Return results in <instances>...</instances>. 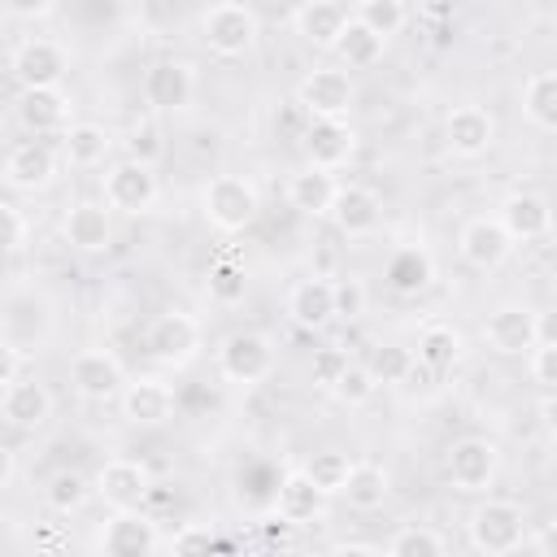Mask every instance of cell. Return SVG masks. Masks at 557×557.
Segmentation results:
<instances>
[{
    "instance_id": "obj_18",
    "label": "cell",
    "mask_w": 557,
    "mask_h": 557,
    "mask_svg": "<svg viewBox=\"0 0 557 557\" xmlns=\"http://www.w3.org/2000/svg\"><path fill=\"white\" fill-rule=\"evenodd\" d=\"M13 109H17L22 131H30V135H61L70 126L74 100L61 87H22Z\"/></svg>"
},
{
    "instance_id": "obj_48",
    "label": "cell",
    "mask_w": 557,
    "mask_h": 557,
    "mask_svg": "<svg viewBox=\"0 0 557 557\" xmlns=\"http://www.w3.org/2000/svg\"><path fill=\"white\" fill-rule=\"evenodd\" d=\"M52 4H57V0H4V9H9L13 17H22V22H39V17H48Z\"/></svg>"
},
{
    "instance_id": "obj_1",
    "label": "cell",
    "mask_w": 557,
    "mask_h": 557,
    "mask_svg": "<svg viewBox=\"0 0 557 557\" xmlns=\"http://www.w3.org/2000/svg\"><path fill=\"white\" fill-rule=\"evenodd\" d=\"M466 535H470V548L474 553H487V557H505V553H518L527 548V513L518 500H505V496H487L470 509V522H466Z\"/></svg>"
},
{
    "instance_id": "obj_8",
    "label": "cell",
    "mask_w": 557,
    "mask_h": 557,
    "mask_svg": "<svg viewBox=\"0 0 557 557\" xmlns=\"http://www.w3.org/2000/svg\"><path fill=\"white\" fill-rule=\"evenodd\" d=\"M444 466H448V479H453L457 492H466V496H483V492L496 483L500 453H496V444L483 440V435H461V440L448 448Z\"/></svg>"
},
{
    "instance_id": "obj_37",
    "label": "cell",
    "mask_w": 557,
    "mask_h": 557,
    "mask_svg": "<svg viewBox=\"0 0 557 557\" xmlns=\"http://www.w3.org/2000/svg\"><path fill=\"white\" fill-rule=\"evenodd\" d=\"M374 392H379V383H374L370 366H366V361H352V357H348V366L339 370V379L331 383V396H335L339 405H348V409L370 405V400H374Z\"/></svg>"
},
{
    "instance_id": "obj_21",
    "label": "cell",
    "mask_w": 557,
    "mask_h": 557,
    "mask_svg": "<svg viewBox=\"0 0 557 557\" xmlns=\"http://www.w3.org/2000/svg\"><path fill=\"white\" fill-rule=\"evenodd\" d=\"M305 157L309 165L318 170H344L352 157H357V131L348 122H326V117H313L305 126Z\"/></svg>"
},
{
    "instance_id": "obj_15",
    "label": "cell",
    "mask_w": 557,
    "mask_h": 557,
    "mask_svg": "<svg viewBox=\"0 0 557 557\" xmlns=\"http://www.w3.org/2000/svg\"><path fill=\"white\" fill-rule=\"evenodd\" d=\"M57 170H61L57 152H52L44 139H26V144L9 148L0 178H4L13 191H30V196H35V191H44V187L57 183Z\"/></svg>"
},
{
    "instance_id": "obj_40",
    "label": "cell",
    "mask_w": 557,
    "mask_h": 557,
    "mask_svg": "<svg viewBox=\"0 0 557 557\" xmlns=\"http://www.w3.org/2000/svg\"><path fill=\"white\" fill-rule=\"evenodd\" d=\"M366 366H370L374 383H392V387H400L405 374H409V366H413V348H405V344H374Z\"/></svg>"
},
{
    "instance_id": "obj_30",
    "label": "cell",
    "mask_w": 557,
    "mask_h": 557,
    "mask_svg": "<svg viewBox=\"0 0 557 557\" xmlns=\"http://www.w3.org/2000/svg\"><path fill=\"white\" fill-rule=\"evenodd\" d=\"M344 22H348V13H344L339 0H305L296 9V35L309 48H326L331 52L335 39H339V30H344Z\"/></svg>"
},
{
    "instance_id": "obj_6",
    "label": "cell",
    "mask_w": 557,
    "mask_h": 557,
    "mask_svg": "<svg viewBox=\"0 0 557 557\" xmlns=\"http://www.w3.org/2000/svg\"><path fill=\"white\" fill-rule=\"evenodd\" d=\"M218 370L226 383H239V387H252L261 379H270L274 370V339L265 331H231L222 344H218Z\"/></svg>"
},
{
    "instance_id": "obj_3",
    "label": "cell",
    "mask_w": 557,
    "mask_h": 557,
    "mask_svg": "<svg viewBox=\"0 0 557 557\" xmlns=\"http://www.w3.org/2000/svg\"><path fill=\"white\" fill-rule=\"evenodd\" d=\"M200 39H205V48H209L213 57L239 61V57H248V52L257 48L261 22H257V13H252L244 0H218V4H209L205 17H200Z\"/></svg>"
},
{
    "instance_id": "obj_49",
    "label": "cell",
    "mask_w": 557,
    "mask_h": 557,
    "mask_svg": "<svg viewBox=\"0 0 557 557\" xmlns=\"http://www.w3.org/2000/svg\"><path fill=\"white\" fill-rule=\"evenodd\" d=\"M17 374H22V352L9 339H0V387H9Z\"/></svg>"
},
{
    "instance_id": "obj_36",
    "label": "cell",
    "mask_w": 557,
    "mask_h": 557,
    "mask_svg": "<svg viewBox=\"0 0 557 557\" xmlns=\"http://www.w3.org/2000/svg\"><path fill=\"white\" fill-rule=\"evenodd\" d=\"M205 292H209V300H213V305H222V309L239 305V300H244V292H248V274H244V265H239L235 257H218V261L209 265Z\"/></svg>"
},
{
    "instance_id": "obj_9",
    "label": "cell",
    "mask_w": 557,
    "mask_h": 557,
    "mask_svg": "<svg viewBox=\"0 0 557 557\" xmlns=\"http://www.w3.org/2000/svg\"><path fill=\"white\" fill-rule=\"evenodd\" d=\"M139 91H144V104L152 113H183L191 104V96H196V70L187 61H178V57H161V61H152L144 70Z\"/></svg>"
},
{
    "instance_id": "obj_50",
    "label": "cell",
    "mask_w": 557,
    "mask_h": 557,
    "mask_svg": "<svg viewBox=\"0 0 557 557\" xmlns=\"http://www.w3.org/2000/svg\"><path fill=\"white\" fill-rule=\"evenodd\" d=\"M461 4H466V0H418V9H422L431 22H448V17H457Z\"/></svg>"
},
{
    "instance_id": "obj_52",
    "label": "cell",
    "mask_w": 557,
    "mask_h": 557,
    "mask_svg": "<svg viewBox=\"0 0 557 557\" xmlns=\"http://www.w3.org/2000/svg\"><path fill=\"white\" fill-rule=\"evenodd\" d=\"M0 339H9V322H4V313H0Z\"/></svg>"
},
{
    "instance_id": "obj_44",
    "label": "cell",
    "mask_w": 557,
    "mask_h": 557,
    "mask_svg": "<svg viewBox=\"0 0 557 557\" xmlns=\"http://www.w3.org/2000/svg\"><path fill=\"white\" fill-rule=\"evenodd\" d=\"M344 366H348V352H344V348H318L313 361H309V379H313V387L331 392V383L339 379Z\"/></svg>"
},
{
    "instance_id": "obj_10",
    "label": "cell",
    "mask_w": 557,
    "mask_h": 557,
    "mask_svg": "<svg viewBox=\"0 0 557 557\" xmlns=\"http://www.w3.org/2000/svg\"><path fill=\"white\" fill-rule=\"evenodd\" d=\"M70 387L83 400L104 405V400H113L126 387V370H122V361L109 348H78L70 357Z\"/></svg>"
},
{
    "instance_id": "obj_39",
    "label": "cell",
    "mask_w": 557,
    "mask_h": 557,
    "mask_svg": "<svg viewBox=\"0 0 557 557\" xmlns=\"http://www.w3.org/2000/svg\"><path fill=\"white\" fill-rule=\"evenodd\" d=\"M444 548H448V540H444L440 531H431V527H418V522L400 527V531L387 540V553H392V557H440Z\"/></svg>"
},
{
    "instance_id": "obj_22",
    "label": "cell",
    "mask_w": 557,
    "mask_h": 557,
    "mask_svg": "<svg viewBox=\"0 0 557 557\" xmlns=\"http://www.w3.org/2000/svg\"><path fill=\"white\" fill-rule=\"evenodd\" d=\"M496 222L505 226V235L513 244H531V239H544L548 226H553V209L540 191H509L496 209Z\"/></svg>"
},
{
    "instance_id": "obj_46",
    "label": "cell",
    "mask_w": 557,
    "mask_h": 557,
    "mask_svg": "<svg viewBox=\"0 0 557 557\" xmlns=\"http://www.w3.org/2000/svg\"><path fill=\"white\" fill-rule=\"evenodd\" d=\"M22 244H26V218H22V209H17V205L0 200V257L17 252Z\"/></svg>"
},
{
    "instance_id": "obj_51",
    "label": "cell",
    "mask_w": 557,
    "mask_h": 557,
    "mask_svg": "<svg viewBox=\"0 0 557 557\" xmlns=\"http://www.w3.org/2000/svg\"><path fill=\"white\" fill-rule=\"evenodd\" d=\"M13 474H17L13 448H9V444H0V487H9V483H13Z\"/></svg>"
},
{
    "instance_id": "obj_35",
    "label": "cell",
    "mask_w": 557,
    "mask_h": 557,
    "mask_svg": "<svg viewBox=\"0 0 557 557\" xmlns=\"http://www.w3.org/2000/svg\"><path fill=\"white\" fill-rule=\"evenodd\" d=\"M96 496V487H91V479L87 474H78V470H57L48 483H44V500H48V509L52 513H78V509H87V500Z\"/></svg>"
},
{
    "instance_id": "obj_34",
    "label": "cell",
    "mask_w": 557,
    "mask_h": 557,
    "mask_svg": "<svg viewBox=\"0 0 557 557\" xmlns=\"http://www.w3.org/2000/svg\"><path fill=\"white\" fill-rule=\"evenodd\" d=\"M383 48H387V39H383V35H374L370 26H361L357 17H348L331 52L339 57V65H344V70H366V65H374V61L383 57Z\"/></svg>"
},
{
    "instance_id": "obj_16",
    "label": "cell",
    "mask_w": 557,
    "mask_h": 557,
    "mask_svg": "<svg viewBox=\"0 0 557 557\" xmlns=\"http://www.w3.org/2000/svg\"><path fill=\"white\" fill-rule=\"evenodd\" d=\"M457 252H461L466 265L492 274V270H500V265L509 261L513 239L505 235V226L496 222V213H492V218L483 213V218H470V222L461 226V235H457Z\"/></svg>"
},
{
    "instance_id": "obj_27",
    "label": "cell",
    "mask_w": 557,
    "mask_h": 557,
    "mask_svg": "<svg viewBox=\"0 0 557 557\" xmlns=\"http://www.w3.org/2000/svg\"><path fill=\"white\" fill-rule=\"evenodd\" d=\"M335 496H344L348 509H357V513H374V509L387 505V496H392V479H387V470H383L379 461H352Z\"/></svg>"
},
{
    "instance_id": "obj_23",
    "label": "cell",
    "mask_w": 557,
    "mask_h": 557,
    "mask_svg": "<svg viewBox=\"0 0 557 557\" xmlns=\"http://www.w3.org/2000/svg\"><path fill=\"white\" fill-rule=\"evenodd\" d=\"M113 209L104 200H74L61 218V235L70 248L78 252H104L109 239H113Z\"/></svg>"
},
{
    "instance_id": "obj_14",
    "label": "cell",
    "mask_w": 557,
    "mask_h": 557,
    "mask_svg": "<svg viewBox=\"0 0 557 557\" xmlns=\"http://www.w3.org/2000/svg\"><path fill=\"white\" fill-rule=\"evenodd\" d=\"M444 144H448L453 157L474 161L496 144V117L483 104H457L444 117Z\"/></svg>"
},
{
    "instance_id": "obj_33",
    "label": "cell",
    "mask_w": 557,
    "mask_h": 557,
    "mask_svg": "<svg viewBox=\"0 0 557 557\" xmlns=\"http://www.w3.org/2000/svg\"><path fill=\"white\" fill-rule=\"evenodd\" d=\"M522 117L535 131H557V74L553 70H535L522 83Z\"/></svg>"
},
{
    "instance_id": "obj_11",
    "label": "cell",
    "mask_w": 557,
    "mask_h": 557,
    "mask_svg": "<svg viewBox=\"0 0 557 557\" xmlns=\"http://www.w3.org/2000/svg\"><path fill=\"white\" fill-rule=\"evenodd\" d=\"M91 487L109 509H139L152 496V470L135 457H113L96 470Z\"/></svg>"
},
{
    "instance_id": "obj_31",
    "label": "cell",
    "mask_w": 557,
    "mask_h": 557,
    "mask_svg": "<svg viewBox=\"0 0 557 557\" xmlns=\"http://www.w3.org/2000/svg\"><path fill=\"white\" fill-rule=\"evenodd\" d=\"M109 148H113V135H109L100 122H70V126L61 131V152H65V161H70L74 170H96V165H104Z\"/></svg>"
},
{
    "instance_id": "obj_4",
    "label": "cell",
    "mask_w": 557,
    "mask_h": 557,
    "mask_svg": "<svg viewBox=\"0 0 557 557\" xmlns=\"http://www.w3.org/2000/svg\"><path fill=\"white\" fill-rule=\"evenodd\" d=\"M200 344H205V331L187 309H165L144 326V352L165 370L191 366L200 357Z\"/></svg>"
},
{
    "instance_id": "obj_20",
    "label": "cell",
    "mask_w": 557,
    "mask_h": 557,
    "mask_svg": "<svg viewBox=\"0 0 557 557\" xmlns=\"http://www.w3.org/2000/svg\"><path fill=\"white\" fill-rule=\"evenodd\" d=\"M535 322L540 313L527 305H500L487 313L483 322V344L500 357H527V348L535 344Z\"/></svg>"
},
{
    "instance_id": "obj_25",
    "label": "cell",
    "mask_w": 557,
    "mask_h": 557,
    "mask_svg": "<svg viewBox=\"0 0 557 557\" xmlns=\"http://www.w3.org/2000/svg\"><path fill=\"white\" fill-rule=\"evenodd\" d=\"M274 513L292 527H305V522H318L326 513V492L305 474V470H287L283 483H278V496H274Z\"/></svg>"
},
{
    "instance_id": "obj_12",
    "label": "cell",
    "mask_w": 557,
    "mask_h": 557,
    "mask_svg": "<svg viewBox=\"0 0 557 557\" xmlns=\"http://www.w3.org/2000/svg\"><path fill=\"white\" fill-rule=\"evenodd\" d=\"M326 218L335 222L339 235L366 239V235H374L379 222H383V196H379L374 187H366V183H339V187H335V200H331V209H326Z\"/></svg>"
},
{
    "instance_id": "obj_38",
    "label": "cell",
    "mask_w": 557,
    "mask_h": 557,
    "mask_svg": "<svg viewBox=\"0 0 557 557\" xmlns=\"http://www.w3.org/2000/svg\"><path fill=\"white\" fill-rule=\"evenodd\" d=\"M352 17H357L361 26H370L374 35L392 39V35H400V30H405L409 9H405V0H361Z\"/></svg>"
},
{
    "instance_id": "obj_41",
    "label": "cell",
    "mask_w": 557,
    "mask_h": 557,
    "mask_svg": "<svg viewBox=\"0 0 557 557\" xmlns=\"http://www.w3.org/2000/svg\"><path fill=\"white\" fill-rule=\"evenodd\" d=\"M126 157H131V161H144V165H157V161L165 157V139H161L157 117H139V122L126 131Z\"/></svg>"
},
{
    "instance_id": "obj_24",
    "label": "cell",
    "mask_w": 557,
    "mask_h": 557,
    "mask_svg": "<svg viewBox=\"0 0 557 557\" xmlns=\"http://www.w3.org/2000/svg\"><path fill=\"white\" fill-rule=\"evenodd\" d=\"M122 418L131 426H161L174 418V387L161 383V379H131L122 392Z\"/></svg>"
},
{
    "instance_id": "obj_28",
    "label": "cell",
    "mask_w": 557,
    "mask_h": 557,
    "mask_svg": "<svg viewBox=\"0 0 557 557\" xmlns=\"http://www.w3.org/2000/svg\"><path fill=\"white\" fill-rule=\"evenodd\" d=\"M335 187L339 178L331 170H318V165H305L287 178V205L300 213V218H326L331 200H335Z\"/></svg>"
},
{
    "instance_id": "obj_32",
    "label": "cell",
    "mask_w": 557,
    "mask_h": 557,
    "mask_svg": "<svg viewBox=\"0 0 557 557\" xmlns=\"http://www.w3.org/2000/svg\"><path fill=\"white\" fill-rule=\"evenodd\" d=\"M413 357H418L426 370H435V374L457 370L461 357H466L461 331H453L448 322H426V326L418 331V348H413Z\"/></svg>"
},
{
    "instance_id": "obj_43",
    "label": "cell",
    "mask_w": 557,
    "mask_h": 557,
    "mask_svg": "<svg viewBox=\"0 0 557 557\" xmlns=\"http://www.w3.org/2000/svg\"><path fill=\"white\" fill-rule=\"evenodd\" d=\"M527 366H531V379L540 392H553L557 387V339H535L527 348Z\"/></svg>"
},
{
    "instance_id": "obj_29",
    "label": "cell",
    "mask_w": 557,
    "mask_h": 557,
    "mask_svg": "<svg viewBox=\"0 0 557 557\" xmlns=\"http://www.w3.org/2000/svg\"><path fill=\"white\" fill-rule=\"evenodd\" d=\"M383 278H387V287H392L396 296H422V292L431 287V278H435V261H431L426 248L405 244V248H396V252L387 257Z\"/></svg>"
},
{
    "instance_id": "obj_19",
    "label": "cell",
    "mask_w": 557,
    "mask_h": 557,
    "mask_svg": "<svg viewBox=\"0 0 557 557\" xmlns=\"http://www.w3.org/2000/svg\"><path fill=\"white\" fill-rule=\"evenodd\" d=\"M100 548L109 557H148L161 548V531L139 509H113V518L100 531Z\"/></svg>"
},
{
    "instance_id": "obj_7",
    "label": "cell",
    "mask_w": 557,
    "mask_h": 557,
    "mask_svg": "<svg viewBox=\"0 0 557 557\" xmlns=\"http://www.w3.org/2000/svg\"><path fill=\"white\" fill-rule=\"evenodd\" d=\"M157 196H161V183H157V170L152 165L122 157V161H113L104 170V205L113 213H126V218L152 213Z\"/></svg>"
},
{
    "instance_id": "obj_13",
    "label": "cell",
    "mask_w": 557,
    "mask_h": 557,
    "mask_svg": "<svg viewBox=\"0 0 557 557\" xmlns=\"http://www.w3.org/2000/svg\"><path fill=\"white\" fill-rule=\"evenodd\" d=\"M13 78L22 87H61L70 74V52L57 39H22L13 48Z\"/></svg>"
},
{
    "instance_id": "obj_47",
    "label": "cell",
    "mask_w": 557,
    "mask_h": 557,
    "mask_svg": "<svg viewBox=\"0 0 557 557\" xmlns=\"http://www.w3.org/2000/svg\"><path fill=\"white\" fill-rule=\"evenodd\" d=\"M165 548H170V553H209V548H218V535H213V527L187 522L183 531H174V540H170Z\"/></svg>"
},
{
    "instance_id": "obj_45",
    "label": "cell",
    "mask_w": 557,
    "mask_h": 557,
    "mask_svg": "<svg viewBox=\"0 0 557 557\" xmlns=\"http://www.w3.org/2000/svg\"><path fill=\"white\" fill-rule=\"evenodd\" d=\"M331 292H335V318H361L366 313V283L361 278H339V283H331Z\"/></svg>"
},
{
    "instance_id": "obj_17",
    "label": "cell",
    "mask_w": 557,
    "mask_h": 557,
    "mask_svg": "<svg viewBox=\"0 0 557 557\" xmlns=\"http://www.w3.org/2000/svg\"><path fill=\"white\" fill-rule=\"evenodd\" d=\"M0 418H4L13 431H26V435L44 431V426L52 422V392H48L44 383L17 374L9 387H0Z\"/></svg>"
},
{
    "instance_id": "obj_5",
    "label": "cell",
    "mask_w": 557,
    "mask_h": 557,
    "mask_svg": "<svg viewBox=\"0 0 557 557\" xmlns=\"http://www.w3.org/2000/svg\"><path fill=\"white\" fill-rule=\"evenodd\" d=\"M296 104L300 113L313 117H326V122H348L352 104H357V83L352 74L339 65V70H309L300 83H296Z\"/></svg>"
},
{
    "instance_id": "obj_2",
    "label": "cell",
    "mask_w": 557,
    "mask_h": 557,
    "mask_svg": "<svg viewBox=\"0 0 557 557\" xmlns=\"http://www.w3.org/2000/svg\"><path fill=\"white\" fill-rule=\"evenodd\" d=\"M200 209H205V222L222 235H239L257 222L261 213V191L252 178L244 174H213L200 191Z\"/></svg>"
},
{
    "instance_id": "obj_26",
    "label": "cell",
    "mask_w": 557,
    "mask_h": 557,
    "mask_svg": "<svg viewBox=\"0 0 557 557\" xmlns=\"http://www.w3.org/2000/svg\"><path fill=\"white\" fill-rule=\"evenodd\" d=\"M287 313L300 331H322L335 322V292L331 278H300L287 292Z\"/></svg>"
},
{
    "instance_id": "obj_42",
    "label": "cell",
    "mask_w": 557,
    "mask_h": 557,
    "mask_svg": "<svg viewBox=\"0 0 557 557\" xmlns=\"http://www.w3.org/2000/svg\"><path fill=\"white\" fill-rule=\"evenodd\" d=\"M348 466H352V457H348V453H339V448H322V453H313V457H309L305 474H309L326 496H335V492H339V483H344V474H348Z\"/></svg>"
}]
</instances>
